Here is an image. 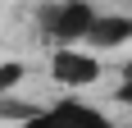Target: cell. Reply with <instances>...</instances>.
<instances>
[{
  "label": "cell",
  "instance_id": "277c9868",
  "mask_svg": "<svg viewBox=\"0 0 132 128\" xmlns=\"http://www.w3.org/2000/svg\"><path fill=\"white\" fill-rule=\"evenodd\" d=\"M128 37H132V18L128 14H100L82 51H109V46H123Z\"/></svg>",
  "mask_w": 132,
  "mask_h": 128
},
{
  "label": "cell",
  "instance_id": "6da1fadb",
  "mask_svg": "<svg viewBox=\"0 0 132 128\" xmlns=\"http://www.w3.org/2000/svg\"><path fill=\"white\" fill-rule=\"evenodd\" d=\"M96 18H100V9H91V5H46L41 9V32L55 41H64V46H87V37H91Z\"/></svg>",
  "mask_w": 132,
  "mask_h": 128
},
{
  "label": "cell",
  "instance_id": "8992f818",
  "mask_svg": "<svg viewBox=\"0 0 132 128\" xmlns=\"http://www.w3.org/2000/svg\"><path fill=\"white\" fill-rule=\"evenodd\" d=\"M119 101H123V105H132V64L123 69V82H119Z\"/></svg>",
  "mask_w": 132,
  "mask_h": 128
},
{
  "label": "cell",
  "instance_id": "3957f363",
  "mask_svg": "<svg viewBox=\"0 0 132 128\" xmlns=\"http://www.w3.org/2000/svg\"><path fill=\"white\" fill-rule=\"evenodd\" d=\"M50 73L64 87H91L96 78H100V60L91 51H78V46H59L50 55Z\"/></svg>",
  "mask_w": 132,
  "mask_h": 128
},
{
  "label": "cell",
  "instance_id": "7a4b0ae2",
  "mask_svg": "<svg viewBox=\"0 0 132 128\" xmlns=\"http://www.w3.org/2000/svg\"><path fill=\"white\" fill-rule=\"evenodd\" d=\"M23 128H119L105 110H96L87 101H55V105H41L37 115L27 119Z\"/></svg>",
  "mask_w": 132,
  "mask_h": 128
},
{
  "label": "cell",
  "instance_id": "5b68a950",
  "mask_svg": "<svg viewBox=\"0 0 132 128\" xmlns=\"http://www.w3.org/2000/svg\"><path fill=\"white\" fill-rule=\"evenodd\" d=\"M23 73H27V69H23V60H5V64H0V96L18 87V82H23Z\"/></svg>",
  "mask_w": 132,
  "mask_h": 128
}]
</instances>
